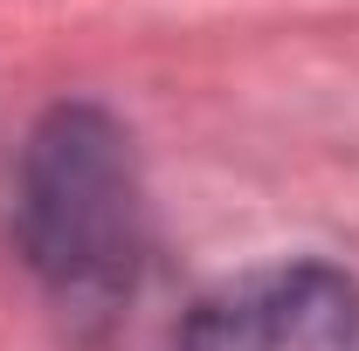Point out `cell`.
<instances>
[{
  "label": "cell",
  "mask_w": 359,
  "mask_h": 351,
  "mask_svg": "<svg viewBox=\"0 0 359 351\" xmlns=\"http://www.w3.org/2000/svg\"><path fill=\"white\" fill-rule=\"evenodd\" d=\"M180 351H359V282L332 262H269L208 289Z\"/></svg>",
  "instance_id": "obj_2"
},
{
  "label": "cell",
  "mask_w": 359,
  "mask_h": 351,
  "mask_svg": "<svg viewBox=\"0 0 359 351\" xmlns=\"http://www.w3.org/2000/svg\"><path fill=\"white\" fill-rule=\"evenodd\" d=\"M21 255L69 303H118L145 262V186L132 138L97 103H55L14 173Z\"/></svg>",
  "instance_id": "obj_1"
}]
</instances>
